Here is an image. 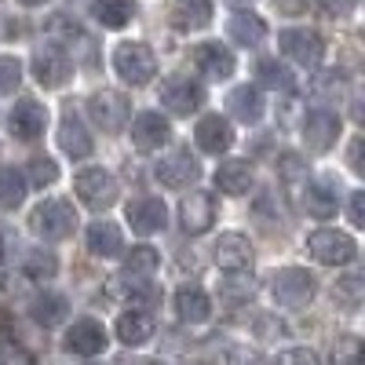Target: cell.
I'll list each match as a JSON object with an SVG mask.
<instances>
[{
  "label": "cell",
  "instance_id": "obj_2",
  "mask_svg": "<svg viewBox=\"0 0 365 365\" xmlns=\"http://www.w3.org/2000/svg\"><path fill=\"white\" fill-rule=\"evenodd\" d=\"M270 292H274V303H278V307L299 311V307H307V303L314 299L318 282H314V274H307L303 267H285V270L274 274Z\"/></svg>",
  "mask_w": 365,
  "mask_h": 365
},
{
  "label": "cell",
  "instance_id": "obj_24",
  "mask_svg": "<svg viewBox=\"0 0 365 365\" xmlns=\"http://www.w3.org/2000/svg\"><path fill=\"white\" fill-rule=\"evenodd\" d=\"M227 110L241 120V125H256V120L263 117V96H259V88H249V84L234 88L230 96H227Z\"/></svg>",
  "mask_w": 365,
  "mask_h": 365
},
{
  "label": "cell",
  "instance_id": "obj_19",
  "mask_svg": "<svg viewBox=\"0 0 365 365\" xmlns=\"http://www.w3.org/2000/svg\"><path fill=\"white\" fill-rule=\"evenodd\" d=\"M125 216H128V223H132L135 234H158L168 223V208H165L161 197H135L125 208Z\"/></svg>",
  "mask_w": 365,
  "mask_h": 365
},
{
  "label": "cell",
  "instance_id": "obj_34",
  "mask_svg": "<svg viewBox=\"0 0 365 365\" xmlns=\"http://www.w3.org/2000/svg\"><path fill=\"white\" fill-rule=\"evenodd\" d=\"M256 77H259L267 88H274V91H289V88H292V73H289L285 63H278V58H263L259 70H256Z\"/></svg>",
  "mask_w": 365,
  "mask_h": 365
},
{
  "label": "cell",
  "instance_id": "obj_18",
  "mask_svg": "<svg viewBox=\"0 0 365 365\" xmlns=\"http://www.w3.org/2000/svg\"><path fill=\"white\" fill-rule=\"evenodd\" d=\"M58 146H63V154L73 158V161L88 158L91 146H96V143H91V132L84 128L81 113H73V106L63 113V120H58Z\"/></svg>",
  "mask_w": 365,
  "mask_h": 365
},
{
  "label": "cell",
  "instance_id": "obj_3",
  "mask_svg": "<svg viewBox=\"0 0 365 365\" xmlns=\"http://www.w3.org/2000/svg\"><path fill=\"white\" fill-rule=\"evenodd\" d=\"M113 70L128 84H146V81H154V73H158V58H154V51H150L146 44L128 41V44H117Z\"/></svg>",
  "mask_w": 365,
  "mask_h": 365
},
{
  "label": "cell",
  "instance_id": "obj_44",
  "mask_svg": "<svg viewBox=\"0 0 365 365\" xmlns=\"http://www.w3.org/2000/svg\"><path fill=\"white\" fill-rule=\"evenodd\" d=\"M307 4H311V0H274V8H278L282 15H303Z\"/></svg>",
  "mask_w": 365,
  "mask_h": 365
},
{
  "label": "cell",
  "instance_id": "obj_32",
  "mask_svg": "<svg viewBox=\"0 0 365 365\" xmlns=\"http://www.w3.org/2000/svg\"><path fill=\"white\" fill-rule=\"evenodd\" d=\"M158 252L150 249V245H139V249H132L128 256H125V278L128 282H139V278H150V274L158 270Z\"/></svg>",
  "mask_w": 365,
  "mask_h": 365
},
{
  "label": "cell",
  "instance_id": "obj_13",
  "mask_svg": "<svg viewBox=\"0 0 365 365\" xmlns=\"http://www.w3.org/2000/svg\"><path fill=\"white\" fill-rule=\"evenodd\" d=\"M66 351L77 358H96L106 351V329L96 318H77L66 329Z\"/></svg>",
  "mask_w": 365,
  "mask_h": 365
},
{
  "label": "cell",
  "instance_id": "obj_47",
  "mask_svg": "<svg viewBox=\"0 0 365 365\" xmlns=\"http://www.w3.org/2000/svg\"><path fill=\"white\" fill-rule=\"evenodd\" d=\"M351 172H365V165H361V139L351 143Z\"/></svg>",
  "mask_w": 365,
  "mask_h": 365
},
{
  "label": "cell",
  "instance_id": "obj_16",
  "mask_svg": "<svg viewBox=\"0 0 365 365\" xmlns=\"http://www.w3.org/2000/svg\"><path fill=\"white\" fill-rule=\"evenodd\" d=\"M44 125H48V113H44V106H41V103H34V99L15 103V110H11V117H8L11 139H22V143L41 139Z\"/></svg>",
  "mask_w": 365,
  "mask_h": 365
},
{
  "label": "cell",
  "instance_id": "obj_20",
  "mask_svg": "<svg viewBox=\"0 0 365 365\" xmlns=\"http://www.w3.org/2000/svg\"><path fill=\"white\" fill-rule=\"evenodd\" d=\"M194 139H197V146L205 150V154H223V150H230V143H234V128H230L227 117L208 113V117L197 120Z\"/></svg>",
  "mask_w": 365,
  "mask_h": 365
},
{
  "label": "cell",
  "instance_id": "obj_26",
  "mask_svg": "<svg viewBox=\"0 0 365 365\" xmlns=\"http://www.w3.org/2000/svg\"><path fill=\"white\" fill-rule=\"evenodd\" d=\"M29 314H34L37 325L55 329V325H63V318L70 314V303L58 296V292H41L34 303H29Z\"/></svg>",
  "mask_w": 365,
  "mask_h": 365
},
{
  "label": "cell",
  "instance_id": "obj_42",
  "mask_svg": "<svg viewBox=\"0 0 365 365\" xmlns=\"http://www.w3.org/2000/svg\"><path fill=\"white\" fill-rule=\"evenodd\" d=\"M227 365H267V358L259 351H249V347H237L227 354Z\"/></svg>",
  "mask_w": 365,
  "mask_h": 365
},
{
  "label": "cell",
  "instance_id": "obj_17",
  "mask_svg": "<svg viewBox=\"0 0 365 365\" xmlns=\"http://www.w3.org/2000/svg\"><path fill=\"white\" fill-rule=\"evenodd\" d=\"M190 58H194V66L205 73V77H212V81H227L230 73H234V51H227L220 41H205V44H197L194 51H190Z\"/></svg>",
  "mask_w": 365,
  "mask_h": 365
},
{
  "label": "cell",
  "instance_id": "obj_31",
  "mask_svg": "<svg viewBox=\"0 0 365 365\" xmlns=\"http://www.w3.org/2000/svg\"><path fill=\"white\" fill-rule=\"evenodd\" d=\"M22 274H26V278H34V282H51L55 274H58V259H55V252H48V249L26 252V256H22Z\"/></svg>",
  "mask_w": 365,
  "mask_h": 365
},
{
  "label": "cell",
  "instance_id": "obj_49",
  "mask_svg": "<svg viewBox=\"0 0 365 365\" xmlns=\"http://www.w3.org/2000/svg\"><path fill=\"white\" fill-rule=\"evenodd\" d=\"M125 365H161V361H150V358H135V361H125Z\"/></svg>",
  "mask_w": 365,
  "mask_h": 365
},
{
  "label": "cell",
  "instance_id": "obj_21",
  "mask_svg": "<svg viewBox=\"0 0 365 365\" xmlns=\"http://www.w3.org/2000/svg\"><path fill=\"white\" fill-rule=\"evenodd\" d=\"M299 205H303V212L307 216H314V220H329L332 212H336V190L329 187V182H314V179H307L299 187Z\"/></svg>",
  "mask_w": 365,
  "mask_h": 365
},
{
  "label": "cell",
  "instance_id": "obj_12",
  "mask_svg": "<svg viewBox=\"0 0 365 365\" xmlns=\"http://www.w3.org/2000/svg\"><path fill=\"white\" fill-rule=\"evenodd\" d=\"M252 256H256V249H252V241L245 234H220V241L212 245V259H216V267L227 270V274L249 270Z\"/></svg>",
  "mask_w": 365,
  "mask_h": 365
},
{
  "label": "cell",
  "instance_id": "obj_5",
  "mask_svg": "<svg viewBox=\"0 0 365 365\" xmlns=\"http://www.w3.org/2000/svg\"><path fill=\"white\" fill-rule=\"evenodd\" d=\"M73 194L88 208H110L117 201V179L106 168H81L73 175Z\"/></svg>",
  "mask_w": 365,
  "mask_h": 365
},
{
  "label": "cell",
  "instance_id": "obj_35",
  "mask_svg": "<svg viewBox=\"0 0 365 365\" xmlns=\"http://www.w3.org/2000/svg\"><path fill=\"white\" fill-rule=\"evenodd\" d=\"M223 299H230V303H245V299H252V292H256V282L249 278L245 270H234V274H227V282H223Z\"/></svg>",
  "mask_w": 365,
  "mask_h": 365
},
{
  "label": "cell",
  "instance_id": "obj_10",
  "mask_svg": "<svg viewBox=\"0 0 365 365\" xmlns=\"http://www.w3.org/2000/svg\"><path fill=\"white\" fill-rule=\"evenodd\" d=\"M29 70H34L37 84L41 88H63L73 73V63H70V55L66 51H58V48H41L34 51V63H29Z\"/></svg>",
  "mask_w": 365,
  "mask_h": 365
},
{
  "label": "cell",
  "instance_id": "obj_45",
  "mask_svg": "<svg viewBox=\"0 0 365 365\" xmlns=\"http://www.w3.org/2000/svg\"><path fill=\"white\" fill-rule=\"evenodd\" d=\"M11 245H15V234H11V227H8V223H0V263H4V259L11 256Z\"/></svg>",
  "mask_w": 365,
  "mask_h": 365
},
{
  "label": "cell",
  "instance_id": "obj_46",
  "mask_svg": "<svg viewBox=\"0 0 365 365\" xmlns=\"http://www.w3.org/2000/svg\"><path fill=\"white\" fill-rule=\"evenodd\" d=\"M354 8V0H325V11H332V15H347Z\"/></svg>",
  "mask_w": 365,
  "mask_h": 365
},
{
  "label": "cell",
  "instance_id": "obj_29",
  "mask_svg": "<svg viewBox=\"0 0 365 365\" xmlns=\"http://www.w3.org/2000/svg\"><path fill=\"white\" fill-rule=\"evenodd\" d=\"M175 314H179L182 322L197 325V322H205V318L212 314V299H208L201 289H179V292H175Z\"/></svg>",
  "mask_w": 365,
  "mask_h": 365
},
{
  "label": "cell",
  "instance_id": "obj_41",
  "mask_svg": "<svg viewBox=\"0 0 365 365\" xmlns=\"http://www.w3.org/2000/svg\"><path fill=\"white\" fill-rule=\"evenodd\" d=\"M0 365H37L34 354L22 351L19 344H4V351H0Z\"/></svg>",
  "mask_w": 365,
  "mask_h": 365
},
{
  "label": "cell",
  "instance_id": "obj_28",
  "mask_svg": "<svg viewBox=\"0 0 365 365\" xmlns=\"http://www.w3.org/2000/svg\"><path fill=\"white\" fill-rule=\"evenodd\" d=\"M216 187L223 194H245L252 187V165L249 161H223L216 168Z\"/></svg>",
  "mask_w": 365,
  "mask_h": 365
},
{
  "label": "cell",
  "instance_id": "obj_4",
  "mask_svg": "<svg viewBox=\"0 0 365 365\" xmlns=\"http://www.w3.org/2000/svg\"><path fill=\"white\" fill-rule=\"evenodd\" d=\"M307 252H311L318 263H325V267H344V263H351V259L358 256V245H354L351 234L325 227V230H314V234L307 237Z\"/></svg>",
  "mask_w": 365,
  "mask_h": 365
},
{
  "label": "cell",
  "instance_id": "obj_33",
  "mask_svg": "<svg viewBox=\"0 0 365 365\" xmlns=\"http://www.w3.org/2000/svg\"><path fill=\"white\" fill-rule=\"evenodd\" d=\"M26 197V179L15 168H0V208H19Z\"/></svg>",
  "mask_w": 365,
  "mask_h": 365
},
{
  "label": "cell",
  "instance_id": "obj_36",
  "mask_svg": "<svg viewBox=\"0 0 365 365\" xmlns=\"http://www.w3.org/2000/svg\"><path fill=\"white\" fill-rule=\"evenodd\" d=\"M58 179V165L51 161V158H34L29 161V182H34V187H51V182Z\"/></svg>",
  "mask_w": 365,
  "mask_h": 365
},
{
  "label": "cell",
  "instance_id": "obj_7",
  "mask_svg": "<svg viewBox=\"0 0 365 365\" xmlns=\"http://www.w3.org/2000/svg\"><path fill=\"white\" fill-rule=\"evenodd\" d=\"M278 44H282V51L292 58V63L303 66V70L322 66V58H325V44H322V37L314 34V29H282Z\"/></svg>",
  "mask_w": 365,
  "mask_h": 365
},
{
  "label": "cell",
  "instance_id": "obj_25",
  "mask_svg": "<svg viewBox=\"0 0 365 365\" xmlns=\"http://www.w3.org/2000/svg\"><path fill=\"white\" fill-rule=\"evenodd\" d=\"M88 249L110 259V256H120V249H125V237H120V227L110 223V220H99L88 227Z\"/></svg>",
  "mask_w": 365,
  "mask_h": 365
},
{
  "label": "cell",
  "instance_id": "obj_48",
  "mask_svg": "<svg viewBox=\"0 0 365 365\" xmlns=\"http://www.w3.org/2000/svg\"><path fill=\"white\" fill-rule=\"evenodd\" d=\"M22 8H41V4H48V0H19Z\"/></svg>",
  "mask_w": 365,
  "mask_h": 365
},
{
  "label": "cell",
  "instance_id": "obj_39",
  "mask_svg": "<svg viewBox=\"0 0 365 365\" xmlns=\"http://www.w3.org/2000/svg\"><path fill=\"white\" fill-rule=\"evenodd\" d=\"M19 77H22V66L15 63V58H0V96L19 88Z\"/></svg>",
  "mask_w": 365,
  "mask_h": 365
},
{
  "label": "cell",
  "instance_id": "obj_37",
  "mask_svg": "<svg viewBox=\"0 0 365 365\" xmlns=\"http://www.w3.org/2000/svg\"><path fill=\"white\" fill-rule=\"evenodd\" d=\"M336 296L347 303V307H358L361 296H365V285H361L358 274H347V278H340V282H336Z\"/></svg>",
  "mask_w": 365,
  "mask_h": 365
},
{
  "label": "cell",
  "instance_id": "obj_14",
  "mask_svg": "<svg viewBox=\"0 0 365 365\" xmlns=\"http://www.w3.org/2000/svg\"><path fill=\"white\" fill-rule=\"evenodd\" d=\"M172 139V128L168 120L158 113V110H143L135 120H132V146L150 154V150H161L165 143Z\"/></svg>",
  "mask_w": 365,
  "mask_h": 365
},
{
  "label": "cell",
  "instance_id": "obj_40",
  "mask_svg": "<svg viewBox=\"0 0 365 365\" xmlns=\"http://www.w3.org/2000/svg\"><path fill=\"white\" fill-rule=\"evenodd\" d=\"M278 365H318V354L311 347H289V351H282Z\"/></svg>",
  "mask_w": 365,
  "mask_h": 365
},
{
  "label": "cell",
  "instance_id": "obj_30",
  "mask_svg": "<svg viewBox=\"0 0 365 365\" xmlns=\"http://www.w3.org/2000/svg\"><path fill=\"white\" fill-rule=\"evenodd\" d=\"M227 29H230V37H234L237 44H249V48L267 37V22H263L259 15H245V11H237V15L227 22Z\"/></svg>",
  "mask_w": 365,
  "mask_h": 365
},
{
  "label": "cell",
  "instance_id": "obj_15",
  "mask_svg": "<svg viewBox=\"0 0 365 365\" xmlns=\"http://www.w3.org/2000/svg\"><path fill=\"white\" fill-rule=\"evenodd\" d=\"M154 175L165 182V187L179 190V187H187V182H194L201 175V165H197V158L190 154V150H175V154H168L154 165Z\"/></svg>",
  "mask_w": 365,
  "mask_h": 365
},
{
  "label": "cell",
  "instance_id": "obj_27",
  "mask_svg": "<svg viewBox=\"0 0 365 365\" xmlns=\"http://www.w3.org/2000/svg\"><path fill=\"white\" fill-rule=\"evenodd\" d=\"M135 15L132 0H96L91 4V19H96L103 29H125Z\"/></svg>",
  "mask_w": 365,
  "mask_h": 365
},
{
  "label": "cell",
  "instance_id": "obj_6",
  "mask_svg": "<svg viewBox=\"0 0 365 365\" xmlns=\"http://www.w3.org/2000/svg\"><path fill=\"white\" fill-rule=\"evenodd\" d=\"M88 113H91V120L103 128V132H120L128 125V113H132V106H128V99L120 96V91H110V88H103V91H96V96L88 99Z\"/></svg>",
  "mask_w": 365,
  "mask_h": 365
},
{
  "label": "cell",
  "instance_id": "obj_9",
  "mask_svg": "<svg viewBox=\"0 0 365 365\" xmlns=\"http://www.w3.org/2000/svg\"><path fill=\"white\" fill-rule=\"evenodd\" d=\"M205 103V91L197 81H187V77H168L161 84V106L175 117H190L194 110H201Z\"/></svg>",
  "mask_w": 365,
  "mask_h": 365
},
{
  "label": "cell",
  "instance_id": "obj_50",
  "mask_svg": "<svg viewBox=\"0 0 365 365\" xmlns=\"http://www.w3.org/2000/svg\"><path fill=\"white\" fill-rule=\"evenodd\" d=\"M190 365H205V361H190Z\"/></svg>",
  "mask_w": 365,
  "mask_h": 365
},
{
  "label": "cell",
  "instance_id": "obj_8",
  "mask_svg": "<svg viewBox=\"0 0 365 365\" xmlns=\"http://www.w3.org/2000/svg\"><path fill=\"white\" fill-rule=\"evenodd\" d=\"M340 139V117L332 110H311L303 117V143L311 154H329Z\"/></svg>",
  "mask_w": 365,
  "mask_h": 365
},
{
  "label": "cell",
  "instance_id": "obj_38",
  "mask_svg": "<svg viewBox=\"0 0 365 365\" xmlns=\"http://www.w3.org/2000/svg\"><path fill=\"white\" fill-rule=\"evenodd\" d=\"M332 365H361V340L347 336L336 344V351H332Z\"/></svg>",
  "mask_w": 365,
  "mask_h": 365
},
{
  "label": "cell",
  "instance_id": "obj_43",
  "mask_svg": "<svg viewBox=\"0 0 365 365\" xmlns=\"http://www.w3.org/2000/svg\"><path fill=\"white\" fill-rule=\"evenodd\" d=\"M347 212H351V223H354V227H365V194H361V190H354V194H351Z\"/></svg>",
  "mask_w": 365,
  "mask_h": 365
},
{
  "label": "cell",
  "instance_id": "obj_11",
  "mask_svg": "<svg viewBox=\"0 0 365 365\" xmlns=\"http://www.w3.org/2000/svg\"><path fill=\"white\" fill-rule=\"evenodd\" d=\"M212 223H216V197L205 194V190H194L179 201V227L187 234H205Z\"/></svg>",
  "mask_w": 365,
  "mask_h": 365
},
{
  "label": "cell",
  "instance_id": "obj_1",
  "mask_svg": "<svg viewBox=\"0 0 365 365\" xmlns=\"http://www.w3.org/2000/svg\"><path fill=\"white\" fill-rule=\"evenodd\" d=\"M77 227V208L66 197H48L29 212V230L44 241H63Z\"/></svg>",
  "mask_w": 365,
  "mask_h": 365
},
{
  "label": "cell",
  "instance_id": "obj_22",
  "mask_svg": "<svg viewBox=\"0 0 365 365\" xmlns=\"http://www.w3.org/2000/svg\"><path fill=\"white\" fill-rule=\"evenodd\" d=\"M168 19L175 29H205L212 22V0H172Z\"/></svg>",
  "mask_w": 365,
  "mask_h": 365
},
{
  "label": "cell",
  "instance_id": "obj_23",
  "mask_svg": "<svg viewBox=\"0 0 365 365\" xmlns=\"http://www.w3.org/2000/svg\"><path fill=\"white\" fill-rule=\"evenodd\" d=\"M154 318H150V311H125L117 318V340L128 344V347H139L146 344L150 336H154Z\"/></svg>",
  "mask_w": 365,
  "mask_h": 365
}]
</instances>
